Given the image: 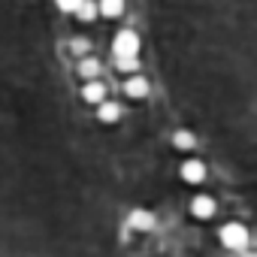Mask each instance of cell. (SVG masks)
<instances>
[{"label":"cell","instance_id":"obj_1","mask_svg":"<svg viewBox=\"0 0 257 257\" xmlns=\"http://www.w3.org/2000/svg\"><path fill=\"white\" fill-rule=\"evenodd\" d=\"M218 239H221V245H224V248H230V251H242V248L248 245V227H245V224H239V221H230V224H224V227H221Z\"/></svg>","mask_w":257,"mask_h":257},{"label":"cell","instance_id":"obj_7","mask_svg":"<svg viewBox=\"0 0 257 257\" xmlns=\"http://www.w3.org/2000/svg\"><path fill=\"white\" fill-rule=\"evenodd\" d=\"M97 118L103 121V124H115L118 118H121V103H115V100H103V103H97Z\"/></svg>","mask_w":257,"mask_h":257},{"label":"cell","instance_id":"obj_10","mask_svg":"<svg viewBox=\"0 0 257 257\" xmlns=\"http://www.w3.org/2000/svg\"><path fill=\"white\" fill-rule=\"evenodd\" d=\"M173 149H179V152H194V149H197V137H194L191 131H176V134H173Z\"/></svg>","mask_w":257,"mask_h":257},{"label":"cell","instance_id":"obj_15","mask_svg":"<svg viewBox=\"0 0 257 257\" xmlns=\"http://www.w3.org/2000/svg\"><path fill=\"white\" fill-rule=\"evenodd\" d=\"M73 49H76V55H88V43L85 40H73Z\"/></svg>","mask_w":257,"mask_h":257},{"label":"cell","instance_id":"obj_13","mask_svg":"<svg viewBox=\"0 0 257 257\" xmlns=\"http://www.w3.org/2000/svg\"><path fill=\"white\" fill-rule=\"evenodd\" d=\"M79 22H94L100 13H97V4H88V0H82V4L76 7V13H73Z\"/></svg>","mask_w":257,"mask_h":257},{"label":"cell","instance_id":"obj_5","mask_svg":"<svg viewBox=\"0 0 257 257\" xmlns=\"http://www.w3.org/2000/svg\"><path fill=\"white\" fill-rule=\"evenodd\" d=\"M179 173H182V179H185V182L200 185V182L206 179V164H203L200 158H188V161L182 164V170H179Z\"/></svg>","mask_w":257,"mask_h":257},{"label":"cell","instance_id":"obj_4","mask_svg":"<svg viewBox=\"0 0 257 257\" xmlns=\"http://www.w3.org/2000/svg\"><path fill=\"white\" fill-rule=\"evenodd\" d=\"M106 97H109V88H106V82H100V79H88V82L82 85V100H85V103L97 106V103H103Z\"/></svg>","mask_w":257,"mask_h":257},{"label":"cell","instance_id":"obj_11","mask_svg":"<svg viewBox=\"0 0 257 257\" xmlns=\"http://www.w3.org/2000/svg\"><path fill=\"white\" fill-rule=\"evenodd\" d=\"M97 13L106 16V19H118L124 13V0H100L97 4Z\"/></svg>","mask_w":257,"mask_h":257},{"label":"cell","instance_id":"obj_12","mask_svg":"<svg viewBox=\"0 0 257 257\" xmlns=\"http://www.w3.org/2000/svg\"><path fill=\"white\" fill-rule=\"evenodd\" d=\"M115 67L121 73H140V55H115Z\"/></svg>","mask_w":257,"mask_h":257},{"label":"cell","instance_id":"obj_8","mask_svg":"<svg viewBox=\"0 0 257 257\" xmlns=\"http://www.w3.org/2000/svg\"><path fill=\"white\" fill-rule=\"evenodd\" d=\"M100 70H103V64H100L94 55H82V61H79V76H82L85 82H88V79H97Z\"/></svg>","mask_w":257,"mask_h":257},{"label":"cell","instance_id":"obj_3","mask_svg":"<svg viewBox=\"0 0 257 257\" xmlns=\"http://www.w3.org/2000/svg\"><path fill=\"white\" fill-rule=\"evenodd\" d=\"M124 94L131 97V100H146V97L152 94V85H149V79H146V76L131 73V76L124 79Z\"/></svg>","mask_w":257,"mask_h":257},{"label":"cell","instance_id":"obj_6","mask_svg":"<svg viewBox=\"0 0 257 257\" xmlns=\"http://www.w3.org/2000/svg\"><path fill=\"white\" fill-rule=\"evenodd\" d=\"M215 209H218V206H215V200H212L209 194H197V197L191 200V215L200 218V221H209V218L215 215Z\"/></svg>","mask_w":257,"mask_h":257},{"label":"cell","instance_id":"obj_9","mask_svg":"<svg viewBox=\"0 0 257 257\" xmlns=\"http://www.w3.org/2000/svg\"><path fill=\"white\" fill-rule=\"evenodd\" d=\"M127 221H131V227H134V230H143V233L155 227V215H152V212H146V209H134Z\"/></svg>","mask_w":257,"mask_h":257},{"label":"cell","instance_id":"obj_2","mask_svg":"<svg viewBox=\"0 0 257 257\" xmlns=\"http://www.w3.org/2000/svg\"><path fill=\"white\" fill-rule=\"evenodd\" d=\"M112 49H115V55H140V37H137V31H118L115 34V40H112Z\"/></svg>","mask_w":257,"mask_h":257},{"label":"cell","instance_id":"obj_14","mask_svg":"<svg viewBox=\"0 0 257 257\" xmlns=\"http://www.w3.org/2000/svg\"><path fill=\"white\" fill-rule=\"evenodd\" d=\"M55 4H58L61 13H76V7L82 4V0H55Z\"/></svg>","mask_w":257,"mask_h":257}]
</instances>
